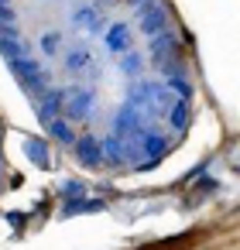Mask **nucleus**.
<instances>
[{
    "instance_id": "obj_1",
    "label": "nucleus",
    "mask_w": 240,
    "mask_h": 250,
    "mask_svg": "<svg viewBox=\"0 0 240 250\" xmlns=\"http://www.w3.org/2000/svg\"><path fill=\"white\" fill-rule=\"evenodd\" d=\"M28 154H31L35 161H45V158H48V154H45V147H42V144H35V141L28 144Z\"/></svg>"
},
{
    "instance_id": "obj_2",
    "label": "nucleus",
    "mask_w": 240,
    "mask_h": 250,
    "mask_svg": "<svg viewBox=\"0 0 240 250\" xmlns=\"http://www.w3.org/2000/svg\"><path fill=\"white\" fill-rule=\"evenodd\" d=\"M52 130H55V134H59V137H62V141H69V127H65V124H55V127H52Z\"/></svg>"
}]
</instances>
